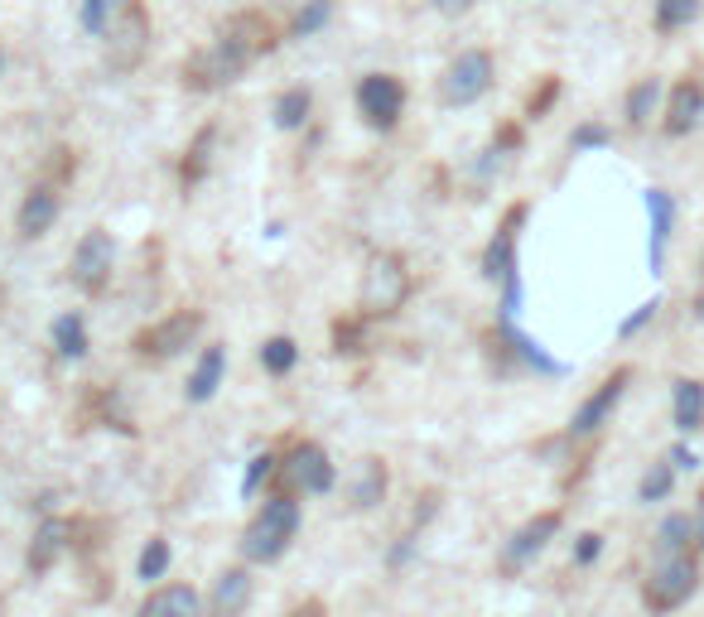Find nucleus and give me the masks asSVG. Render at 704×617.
Masks as SVG:
<instances>
[{
	"label": "nucleus",
	"instance_id": "nucleus-1",
	"mask_svg": "<svg viewBox=\"0 0 704 617\" xmlns=\"http://www.w3.org/2000/svg\"><path fill=\"white\" fill-rule=\"evenodd\" d=\"M275 44H281V29H275L271 15H261V10H237V15H227L218 25V39L184 63V87L188 92H222V87L237 83L256 59H265Z\"/></svg>",
	"mask_w": 704,
	"mask_h": 617
},
{
	"label": "nucleus",
	"instance_id": "nucleus-2",
	"mask_svg": "<svg viewBox=\"0 0 704 617\" xmlns=\"http://www.w3.org/2000/svg\"><path fill=\"white\" fill-rule=\"evenodd\" d=\"M410 289H416V275H410L406 256L372 251L362 266V285H357V319H367V323L396 319V313L406 309Z\"/></svg>",
	"mask_w": 704,
	"mask_h": 617
},
{
	"label": "nucleus",
	"instance_id": "nucleus-3",
	"mask_svg": "<svg viewBox=\"0 0 704 617\" xmlns=\"http://www.w3.org/2000/svg\"><path fill=\"white\" fill-rule=\"evenodd\" d=\"M295 535H299V497H289V492H271L247 521L237 550H242L247 565H275V559H285V550L295 545Z\"/></svg>",
	"mask_w": 704,
	"mask_h": 617
},
{
	"label": "nucleus",
	"instance_id": "nucleus-4",
	"mask_svg": "<svg viewBox=\"0 0 704 617\" xmlns=\"http://www.w3.org/2000/svg\"><path fill=\"white\" fill-rule=\"evenodd\" d=\"M203 323H208V313H203V309H174V313H164V319H155L150 329H140L136 338H131V353H136V362L164 367V362L184 357L188 347L198 343Z\"/></svg>",
	"mask_w": 704,
	"mask_h": 617
},
{
	"label": "nucleus",
	"instance_id": "nucleus-5",
	"mask_svg": "<svg viewBox=\"0 0 704 617\" xmlns=\"http://www.w3.org/2000/svg\"><path fill=\"white\" fill-rule=\"evenodd\" d=\"M145 53H150V10L140 0H126L102 35V63L116 77H126L145 63Z\"/></svg>",
	"mask_w": 704,
	"mask_h": 617
},
{
	"label": "nucleus",
	"instance_id": "nucleus-6",
	"mask_svg": "<svg viewBox=\"0 0 704 617\" xmlns=\"http://www.w3.org/2000/svg\"><path fill=\"white\" fill-rule=\"evenodd\" d=\"M493 77H497V63L487 49H458L449 63H444L440 83H434V92H440V107H473L483 102L487 92H493Z\"/></svg>",
	"mask_w": 704,
	"mask_h": 617
},
{
	"label": "nucleus",
	"instance_id": "nucleus-7",
	"mask_svg": "<svg viewBox=\"0 0 704 617\" xmlns=\"http://www.w3.org/2000/svg\"><path fill=\"white\" fill-rule=\"evenodd\" d=\"M275 482H281V492H289V497H329L333 482H338V468H333V458H329V448L323 444L295 440L289 444V454L281 458Z\"/></svg>",
	"mask_w": 704,
	"mask_h": 617
},
{
	"label": "nucleus",
	"instance_id": "nucleus-8",
	"mask_svg": "<svg viewBox=\"0 0 704 617\" xmlns=\"http://www.w3.org/2000/svg\"><path fill=\"white\" fill-rule=\"evenodd\" d=\"M700 589V555H676V559H656L652 575L642 579V603L646 613L666 617L680 603H690Z\"/></svg>",
	"mask_w": 704,
	"mask_h": 617
},
{
	"label": "nucleus",
	"instance_id": "nucleus-9",
	"mask_svg": "<svg viewBox=\"0 0 704 617\" xmlns=\"http://www.w3.org/2000/svg\"><path fill=\"white\" fill-rule=\"evenodd\" d=\"M560 526H565V511L560 507L527 516V521H521L517 531L502 541V550H497V575L502 579H517L527 565H535V555H545V545L560 535Z\"/></svg>",
	"mask_w": 704,
	"mask_h": 617
},
{
	"label": "nucleus",
	"instance_id": "nucleus-10",
	"mask_svg": "<svg viewBox=\"0 0 704 617\" xmlns=\"http://www.w3.org/2000/svg\"><path fill=\"white\" fill-rule=\"evenodd\" d=\"M111 271H116V242H111V232L107 227L83 232V242L73 246V261H69L73 289H77V295H87V299L107 295Z\"/></svg>",
	"mask_w": 704,
	"mask_h": 617
},
{
	"label": "nucleus",
	"instance_id": "nucleus-11",
	"mask_svg": "<svg viewBox=\"0 0 704 617\" xmlns=\"http://www.w3.org/2000/svg\"><path fill=\"white\" fill-rule=\"evenodd\" d=\"M353 102H357V116L372 131H396L400 116H406V83L396 73H362Z\"/></svg>",
	"mask_w": 704,
	"mask_h": 617
},
{
	"label": "nucleus",
	"instance_id": "nucleus-12",
	"mask_svg": "<svg viewBox=\"0 0 704 617\" xmlns=\"http://www.w3.org/2000/svg\"><path fill=\"white\" fill-rule=\"evenodd\" d=\"M632 386V367H618V372H608L598 381L594 391H589L584 400H579V410L569 415V440H589V434H598L603 424L613 420V410L622 406V396H628Z\"/></svg>",
	"mask_w": 704,
	"mask_h": 617
},
{
	"label": "nucleus",
	"instance_id": "nucleus-13",
	"mask_svg": "<svg viewBox=\"0 0 704 617\" xmlns=\"http://www.w3.org/2000/svg\"><path fill=\"white\" fill-rule=\"evenodd\" d=\"M527 203H511L502 212L493 242L483 246V280H493V285H511V280H521V266H517V242H521V222H527Z\"/></svg>",
	"mask_w": 704,
	"mask_h": 617
},
{
	"label": "nucleus",
	"instance_id": "nucleus-14",
	"mask_svg": "<svg viewBox=\"0 0 704 617\" xmlns=\"http://www.w3.org/2000/svg\"><path fill=\"white\" fill-rule=\"evenodd\" d=\"M700 121H704V83L700 77H680V83H670V92L662 102V136L686 140Z\"/></svg>",
	"mask_w": 704,
	"mask_h": 617
},
{
	"label": "nucleus",
	"instance_id": "nucleus-15",
	"mask_svg": "<svg viewBox=\"0 0 704 617\" xmlns=\"http://www.w3.org/2000/svg\"><path fill=\"white\" fill-rule=\"evenodd\" d=\"M69 545H73L69 516H44V521L35 526V541H29V550H25V569L29 575H49V569L69 555Z\"/></svg>",
	"mask_w": 704,
	"mask_h": 617
},
{
	"label": "nucleus",
	"instance_id": "nucleus-16",
	"mask_svg": "<svg viewBox=\"0 0 704 617\" xmlns=\"http://www.w3.org/2000/svg\"><path fill=\"white\" fill-rule=\"evenodd\" d=\"M59 212H63V198H59V188L53 184H39L29 188L25 198H20V212H15V232L25 242H35V237H44V232L53 227V222H59Z\"/></svg>",
	"mask_w": 704,
	"mask_h": 617
},
{
	"label": "nucleus",
	"instance_id": "nucleus-17",
	"mask_svg": "<svg viewBox=\"0 0 704 617\" xmlns=\"http://www.w3.org/2000/svg\"><path fill=\"white\" fill-rule=\"evenodd\" d=\"M251 593H256V579L247 565H232L222 569L218 583H212V599H208V613L212 617H242L251 608Z\"/></svg>",
	"mask_w": 704,
	"mask_h": 617
},
{
	"label": "nucleus",
	"instance_id": "nucleus-18",
	"mask_svg": "<svg viewBox=\"0 0 704 617\" xmlns=\"http://www.w3.org/2000/svg\"><path fill=\"white\" fill-rule=\"evenodd\" d=\"M136 617H203V599L188 583H155Z\"/></svg>",
	"mask_w": 704,
	"mask_h": 617
},
{
	"label": "nucleus",
	"instance_id": "nucleus-19",
	"mask_svg": "<svg viewBox=\"0 0 704 617\" xmlns=\"http://www.w3.org/2000/svg\"><path fill=\"white\" fill-rule=\"evenodd\" d=\"M222 377H227V347H203L194 362V372H188V386H184V400L188 406H208L212 396H218Z\"/></svg>",
	"mask_w": 704,
	"mask_h": 617
},
{
	"label": "nucleus",
	"instance_id": "nucleus-20",
	"mask_svg": "<svg viewBox=\"0 0 704 617\" xmlns=\"http://www.w3.org/2000/svg\"><path fill=\"white\" fill-rule=\"evenodd\" d=\"M670 424L680 434H695L704 430V381L700 377H680L670 386Z\"/></svg>",
	"mask_w": 704,
	"mask_h": 617
},
{
	"label": "nucleus",
	"instance_id": "nucleus-21",
	"mask_svg": "<svg viewBox=\"0 0 704 617\" xmlns=\"http://www.w3.org/2000/svg\"><path fill=\"white\" fill-rule=\"evenodd\" d=\"M676 555H700L695 550V516L690 511H670L656 526V559H676Z\"/></svg>",
	"mask_w": 704,
	"mask_h": 617
},
{
	"label": "nucleus",
	"instance_id": "nucleus-22",
	"mask_svg": "<svg viewBox=\"0 0 704 617\" xmlns=\"http://www.w3.org/2000/svg\"><path fill=\"white\" fill-rule=\"evenodd\" d=\"M666 102V87L662 77H637V83L628 87V97H622V116H628L632 131H642L646 121L656 116V107Z\"/></svg>",
	"mask_w": 704,
	"mask_h": 617
},
{
	"label": "nucleus",
	"instance_id": "nucleus-23",
	"mask_svg": "<svg viewBox=\"0 0 704 617\" xmlns=\"http://www.w3.org/2000/svg\"><path fill=\"white\" fill-rule=\"evenodd\" d=\"M386 488H391V473L382 458H362L353 473V507L357 511H372L376 502H386Z\"/></svg>",
	"mask_w": 704,
	"mask_h": 617
},
{
	"label": "nucleus",
	"instance_id": "nucleus-24",
	"mask_svg": "<svg viewBox=\"0 0 704 617\" xmlns=\"http://www.w3.org/2000/svg\"><path fill=\"white\" fill-rule=\"evenodd\" d=\"M212 145H218V126H203L194 140H188L184 160H178V184H184V188H194V184H203V178H208V170H212Z\"/></svg>",
	"mask_w": 704,
	"mask_h": 617
},
{
	"label": "nucleus",
	"instance_id": "nucleus-25",
	"mask_svg": "<svg viewBox=\"0 0 704 617\" xmlns=\"http://www.w3.org/2000/svg\"><path fill=\"white\" fill-rule=\"evenodd\" d=\"M646 212H652V271H662L670 227H676V203H670L666 188H646Z\"/></svg>",
	"mask_w": 704,
	"mask_h": 617
},
{
	"label": "nucleus",
	"instance_id": "nucleus-26",
	"mask_svg": "<svg viewBox=\"0 0 704 617\" xmlns=\"http://www.w3.org/2000/svg\"><path fill=\"white\" fill-rule=\"evenodd\" d=\"M49 338H53V353L69 357V362L87 357V347H92V338H87V319L77 309H69V313H59V319H53Z\"/></svg>",
	"mask_w": 704,
	"mask_h": 617
},
{
	"label": "nucleus",
	"instance_id": "nucleus-27",
	"mask_svg": "<svg viewBox=\"0 0 704 617\" xmlns=\"http://www.w3.org/2000/svg\"><path fill=\"white\" fill-rule=\"evenodd\" d=\"M704 15V0H656L652 25L656 35H676V29H690Z\"/></svg>",
	"mask_w": 704,
	"mask_h": 617
},
{
	"label": "nucleus",
	"instance_id": "nucleus-28",
	"mask_svg": "<svg viewBox=\"0 0 704 617\" xmlns=\"http://www.w3.org/2000/svg\"><path fill=\"white\" fill-rule=\"evenodd\" d=\"M309 111H314V92H309V87H285V92L275 97L271 116L281 131H299L309 121Z\"/></svg>",
	"mask_w": 704,
	"mask_h": 617
},
{
	"label": "nucleus",
	"instance_id": "nucleus-29",
	"mask_svg": "<svg viewBox=\"0 0 704 617\" xmlns=\"http://www.w3.org/2000/svg\"><path fill=\"white\" fill-rule=\"evenodd\" d=\"M676 478H680L676 464H670V458H656L642 473V482H637V502H646V507H652V502H666L670 492H676Z\"/></svg>",
	"mask_w": 704,
	"mask_h": 617
},
{
	"label": "nucleus",
	"instance_id": "nucleus-30",
	"mask_svg": "<svg viewBox=\"0 0 704 617\" xmlns=\"http://www.w3.org/2000/svg\"><path fill=\"white\" fill-rule=\"evenodd\" d=\"M295 362H299V343H295V338L275 333V338L261 343V367H265L271 377H289V372H295Z\"/></svg>",
	"mask_w": 704,
	"mask_h": 617
},
{
	"label": "nucleus",
	"instance_id": "nucleus-31",
	"mask_svg": "<svg viewBox=\"0 0 704 617\" xmlns=\"http://www.w3.org/2000/svg\"><path fill=\"white\" fill-rule=\"evenodd\" d=\"M170 559H174L170 541H164V535H150V541H145V550H140V559H136V575L145 583L164 579V575H170Z\"/></svg>",
	"mask_w": 704,
	"mask_h": 617
},
{
	"label": "nucleus",
	"instance_id": "nucleus-32",
	"mask_svg": "<svg viewBox=\"0 0 704 617\" xmlns=\"http://www.w3.org/2000/svg\"><path fill=\"white\" fill-rule=\"evenodd\" d=\"M333 20V0H305V5L295 10V20H289V39H309L319 35L323 25Z\"/></svg>",
	"mask_w": 704,
	"mask_h": 617
},
{
	"label": "nucleus",
	"instance_id": "nucleus-33",
	"mask_svg": "<svg viewBox=\"0 0 704 617\" xmlns=\"http://www.w3.org/2000/svg\"><path fill=\"white\" fill-rule=\"evenodd\" d=\"M275 473H281V454H275V448H261V454H256L251 464H247V478H242V497H256L265 482H275Z\"/></svg>",
	"mask_w": 704,
	"mask_h": 617
},
{
	"label": "nucleus",
	"instance_id": "nucleus-34",
	"mask_svg": "<svg viewBox=\"0 0 704 617\" xmlns=\"http://www.w3.org/2000/svg\"><path fill=\"white\" fill-rule=\"evenodd\" d=\"M560 92H565V83H560L555 73H545V77H541V87H535V92L527 97V121H541L545 111L560 102Z\"/></svg>",
	"mask_w": 704,
	"mask_h": 617
},
{
	"label": "nucleus",
	"instance_id": "nucleus-35",
	"mask_svg": "<svg viewBox=\"0 0 704 617\" xmlns=\"http://www.w3.org/2000/svg\"><path fill=\"white\" fill-rule=\"evenodd\" d=\"M603 145H613V131L603 126V121H584V126H575V136H569V150H603Z\"/></svg>",
	"mask_w": 704,
	"mask_h": 617
},
{
	"label": "nucleus",
	"instance_id": "nucleus-36",
	"mask_svg": "<svg viewBox=\"0 0 704 617\" xmlns=\"http://www.w3.org/2000/svg\"><path fill=\"white\" fill-rule=\"evenodd\" d=\"M362 323H367V319H348V323L338 319V323H333V353H338V357H343V353H348V357L362 353Z\"/></svg>",
	"mask_w": 704,
	"mask_h": 617
},
{
	"label": "nucleus",
	"instance_id": "nucleus-37",
	"mask_svg": "<svg viewBox=\"0 0 704 617\" xmlns=\"http://www.w3.org/2000/svg\"><path fill=\"white\" fill-rule=\"evenodd\" d=\"M111 25V0H83V29L102 39Z\"/></svg>",
	"mask_w": 704,
	"mask_h": 617
},
{
	"label": "nucleus",
	"instance_id": "nucleus-38",
	"mask_svg": "<svg viewBox=\"0 0 704 617\" xmlns=\"http://www.w3.org/2000/svg\"><path fill=\"white\" fill-rule=\"evenodd\" d=\"M598 555H603V535H598V531L575 535V565H579V569H589Z\"/></svg>",
	"mask_w": 704,
	"mask_h": 617
},
{
	"label": "nucleus",
	"instance_id": "nucleus-39",
	"mask_svg": "<svg viewBox=\"0 0 704 617\" xmlns=\"http://www.w3.org/2000/svg\"><path fill=\"white\" fill-rule=\"evenodd\" d=\"M656 309H662V305H656V299H646V305H642V309H637V313H632V319H622V329H618V338H632V333H642V329H646V323H652V319H656Z\"/></svg>",
	"mask_w": 704,
	"mask_h": 617
},
{
	"label": "nucleus",
	"instance_id": "nucleus-40",
	"mask_svg": "<svg viewBox=\"0 0 704 617\" xmlns=\"http://www.w3.org/2000/svg\"><path fill=\"white\" fill-rule=\"evenodd\" d=\"M285 617H329V608H323V599H299Z\"/></svg>",
	"mask_w": 704,
	"mask_h": 617
},
{
	"label": "nucleus",
	"instance_id": "nucleus-41",
	"mask_svg": "<svg viewBox=\"0 0 704 617\" xmlns=\"http://www.w3.org/2000/svg\"><path fill=\"white\" fill-rule=\"evenodd\" d=\"M670 464H676V473H680V468H700V458H695V448H686V444H676V448H670Z\"/></svg>",
	"mask_w": 704,
	"mask_h": 617
},
{
	"label": "nucleus",
	"instance_id": "nucleus-42",
	"mask_svg": "<svg viewBox=\"0 0 704 617\" xmlns=\"http://www.w3.org/2000/svg\"><path fill=\"white\" fill-rule=\"evenodd\" d=\"M434 10H440V15H468V10L478 5V0H430Z\"/></svg>",
	"mask_w": 704,
	"mask_h": 617
},
{
	"label": "nucleus",
	"instance_id": "nucleus-43",
	"mask_svg": "<svg viewBox=\"0 0 704 617\" xmlns=\"http://www.w3.org/2000/svg\"><path fill=\"white\" fill-rule=\"evenodd\" d=\"M690 516H695V550L704 555V492H700V507L690 511Z\"/></svg>",
	"mask_w": 704,
	"mask_h": 617
},
{
	"label": "nucleus",
	"instance_id": "nucleus-44",
	"mask_svg": "<svg viewBox=\"0 0 704 617\" xmlns=\"http://www.w3.org/2000/svg\"><path fill=\"white\" fill-rule=\"evenodd\" d=\"M111 5H116V10H121V5H126V0H111Z\"/></svg>",
	"mask_w": 704,
	"mask_h": 617
},
{
	"label": "nucleus",
	"instance_id": "nucleus-45",
	"mask_svg": "<svg viewBox=\"0 0 704 617\" xmlns=\"http://www.w3.org/2000/svg\"><path fill=\"white\" fill-rule=\"evenodd\" d=\"M0 63H5V53H0Z\"/></svg>",
	"mask_w": 704,
	"mask_h": 617
}]
</instances>
